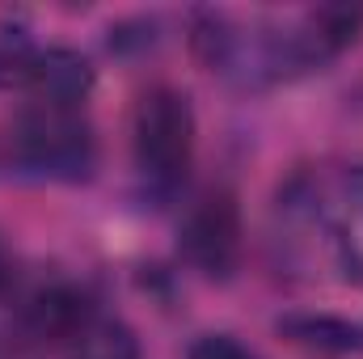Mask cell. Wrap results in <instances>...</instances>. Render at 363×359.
Listing matches in <instances>:
<instances>
[{
  "mask_svg": "<svg viewBox=\"0 0 363 359\" xmlns=\"http://www.w3.org/2000/svg\"><path fill=\"white\" fill-rule=\"evenodd\" d=\"M363 34L359 4H321L296 13H194V55L237 89H271L321 72Z\"/></svg>",
  "mask_w": 363,
  "mask_h": 359,
  "instance_id": "1",
  "label": "cell"
},
{
  "mask_svg": "<svg viewBox=\"0 0 363 359\" xmlns=\"http://www.w3.org/2000/svg\"><path fill=\"white\" fill-rule=\"evenodd\" d=\"M178 250L190 267L211 283H228L241 270V207L228 190H207L203 199L190 203L178 228Z\"/></svg>",
  "mask_w": 363,
  "mask_h": 359,
  "instance_id": "4",
  "label": "cell"
},
{
  "mask_svg": "<svg viewBox=\"0 0 363 359\" xmlns=\"http://www.w3.org/2000/svg\"><path fill=\"white\" fill-rule=\"evenodd\" d=\"M279 330L300 343V347H313V351H334V355H351L363 351V326H351L342 317H325V313H296V317H283Z\"/></svg>",
  "mask_w": 363,
  "mask_h": 359,
  "instance_id": "6",
  "label": "cell"
},
{
  "mask_svg": "<svg viewBox=\"0 0 363 359\" xmlns=\"http://www.w3.org/2000/svg\"><path fill=\"white\" fill-rule=\"evenodd\" d=\"M13 165L26 178L85 182L97 165V140L81 101L34 97L13 123Z\"/></svg>",
  "mask_w": 363,
  "mask_h": 359,
  "instance_id": "3",
  "label": "cell"
},
{
  "mask_svg": "<svg viewBox=\"0 0 363 359\" xmlns=\"http://www.w3.org/2000/svg\"><path fill=\"white\" fill-rule=\"evenodd\" d=\"M190 359H262V355L254 347H245L241 338H233V334H203L190 347Z\"/></svg>",
  "mask_w": 363,
  "mask_h": 359,
  "instance_id": "8",
  "label": "cell"
},
{
  "mask_svg": "<svg viewBox=\"0 0 363 359\" xmlns=\"http://www.w3.org/2000/svg\"><path fill=\"white\" fill-rule=\"evenodd\" d=\"M4 283H9V254H4V245H0V292H4Z\"/></svg>",
  "mask_w": 363,
  "mask_h": 359,
  "instance_id": "9",
  "label": "cell"
},
{
  "mask_svg": "<svg viewBox=\"0 0 363 359\" xmlns=\"http://www.w3.org/2000/svg\"><path fill=\"white\" fill-rule=\"evenodd\" d=\"M317 228L347 283H363V165H351L330 190H317Z\"/></svg>",
  "mask_w": 363,
  "mask_h": 359,
  "instance_id": "5",
  "label": "cell"
},
{
  "mask_svg": "<svg viewBox=\"0 0 363 359\" xmlns=\"http://www.w3.org/2000/svg\"><path fill=\"white\" fill-rule=\"evenodd\" d=\"M68 359H140V347H135L127 326H118V321L97 313L89 326L68 343Z\"/></svg>",
  "mask_w": 363,
  "mask_h": 359,
  "instance_id": "7",
  "label": "cell"
},
{
  "mask_svg": "<svg viewBox=\"0 0 363 359\" xmlns=\"http://www.w3.org/2000/svg\"><path fill=\"white\" fill-rule=\"evenodd\" d=\"M194 165V106L174 85L140 93L131 110V170L148 203L178 199Z\"/></svg>",
  "mask_w": 363,
  "mask_h": 359,
  "instance_id": "2",
  "label": "cell"
}]
</instances>
